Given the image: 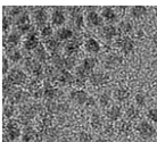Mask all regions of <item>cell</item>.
Wrapping results in <instances>:
<instances>
[{"label": "cell", "instance_id": "10", "mask_svg": "<svg viewBox=\"0 0 157 142\" xmlns=\"http://www.w3.org/2000/svg\"><path fill=\"white\" fill-rule=\"evenodd\" d=\"M6 134L9 136L12 141H15L21 136L20 123L17 119H10L6 125Z\"/></svg>", "mask_w": 157, "mask_h": 142}, {"label": "cell", "instance_id": "57", "mask_svg": "<svg viewBox=\"0 0 157 142\" xmlns=\"http://www.w3.org/2000/svg\"><path fill=\"white\" fill-rule=\"evenodd\" d=\"M137 36H144V32H142L141 30H138V31H137Z\"/></svg>", "mask_w": 157, "mask_h": 142}, {"label": "cell", "instance_id": "29", "mask_svg": "<svg viewBox=\"0 0 157 142\" xmlns=\"http://www.w3.org/2000/svg\"><path fill=\"white\" fill-rule=\"evenodd\" d=\"M16 89H17V88H16L15 85L10 82V80L6 76V77L4 79V81H2V92H4L5 97L8 98L9 95L14 93V91H15Z\"/></svg>", "mask_w": 157, "mask_h": 142}, {"label": "cell", "instance_id": "53", "mask_svg": "<svg viewBox=\"0 0 157 142\" xmlns=\"http://www.w3.org/2000/svg\"><path fill=\"white\" fill-rule=\"evenodd\" d=\"M33 98H36V99H40V98H42L43 97V89L41 88V89H39L38 91H36L34 93H33Z\"/></svg>", "mask_w": 157, "mask_h": 142}, {"label": "cell", "instance_id": "33", "mask_svg": "<svg viewBox=\"0 0 157 142\" xmlns=\"http://www.w3.org/2000/svg\"><path fill=\"white\" fill-rule=\"evenodd\" d=\"M96 65H97V59H96L94 57H86V58L82 60V64H81V66H82L88 73H90V74L92 73L94 68L96 67Z\"/></svg>", "mask_w": 157, "mask_h": 142}, {"label": "cell", "instance_id": "5", "mask_svg": "<svg viewBox=\"0 0 157 142\" xmlns=\"http://www.w3.org/2000/svg\"><path fill=\"white\" fill-rule=\"evenodd\" d=\"M7 77L10 80V82L15 85V87H20L23 85L24 83L26 82V74L24 73V71H22L18 67L12 68L9 73H8Z\"/></svg>", "mask_w": 157, "mask_h": 142}, {"label": "cell", "instance_id": "59", "mask_svg": "<svg viewBox=\"0 0 157 142\" xmlns=\"http://www.w3.org/2000/svg\"><path fill=\"white\" fill-rule=\"evenodd\" d=\"M36 142H41V141H36Z\"/></svg>", "mask_w": 157, "mask_h": 142}, {"label": "cell", "instance_id": "22", "mask_svg": "<svg viewBox=\"0 0 157 142\" xmlns=\"http://www.w3.org/2000/svg\"><path fill=\"white\" fill-rule=\"evenodd\" d=\"M20 41H21V34L17 31H13L7 36L6 41H5V44H6L7 49H13V48L17 47V44L20 43Z\"/></svg>", "mask_w": 157, "mask_h": 142}, {"label": "cell", "instance_id": "13", "mask_svg": "<svg viewBox=\"0 0 157 142\" xmlns=\"http://www.w3.org/2000/svg\"><path fill=\"white\" fill-rule=\"evenodd\" d=\"M122 63H123V59L121 56L110 54V55L106 56L104 59V67L106 69H116L121 66Z\"/></svg>", "mask_w": 157, "mask_h": 142}, {"label": "cell", "instance_id": "41", "mask_svg": "<svg viewBox=\"0 0 157 142\" xmlns=\"http://www.w3.org/2000/svg\"><path fill=\"white\" fill-rule=\"evenodd\" d=\"M51 124H52V115L46 113L41 118V126L43 127V130H46V129L51 127Z\"/></svg>", "mask_w": 157, "mask_h": 142}, {"label": "cell", "instance_id": "4", "mask_svg": "<svg viewBox=\"0 0 157 142\" xmlns=\"http://www.w3.org/2000/svg\"><path fill=\"white\" fill-rule=\"evenodd\" d=\"M30 97L31 95H30L29 92L22 91L20 89H16L14 91V93L7 98V101L9 103H12V105H24V103H29Z\"/></svg>", "mask_w": 157, "mask_h": 142}, {"label": "cell", "instance_id": "30", "mask_svg": "<svg viewBox=\"0 0 157 142\" xmlns=\"http://www.w3.org/2000/svg\"><path fill=\"white\" fill-rule=\"evenodd\" d=\"M90 125L94 130H100L102 127V118L98 111H94L90 116Z\"/></svg>", "mask_w": 157, "mask_h": 142}, {"label": "cell", "instance_id": "1", "mask_svg": "<svg viewBox=\"0 0 157 142\" xmlns=\"http://www.w3.org/2000/svg\"><path fill=\"white\" fill-rule=\"evenodd\" d=\"M43 108L44 107H42V105H40V103H24V105H21L20 117L32 121L36 117V114L41 113Z\"/></svg>", "mask_w": 157, "mask_h": 142}, {"label": "cell", "instance_id": "20", "mask_svg": "<svg viewBox=\"0 0 157 142\" xmlns=\"http://www.w3.org/2000/svg\"><path fill=\"white\" fill-rule=\"evenodd\" d=\"M40 139H44L46 142H55L56 140L59 139V131L57 127H49L43 130V133H41Z\"/></svg>", "mask_w": 157, "mask_h": 142}, {"label": "cell", "instance_id": "47", "mask_svg": "<svg viewBox=\"0 0 157 142\" xmlns=\"http://www.w3.org/2000/svg\"><path fill=\"white\" fill-rule=\"evenodd\" d=\"M131 130H132V125H131V123H130L129 121L123 122L121 124V126H120V131H121V133H123L124 135L130 134V133H131Z\"/></svg>", "mask_w": 157, "mask_h": 142}, {"label": "cell", "instance_id": "16", "mask_svg": "<svg viewBox=\"0 0 157 142\" xmlns=\"http://www.w3.org/2000/svg\"><path fill=\"white\" fill-rule=\"evenodd\" d=\"M81 38H73L72 40L67 41L65 46H64V51L67 56H74L78 54V49H80V44H81Z\"/></svg>", "mask_w": 157, "mask_h": 142}, {"label": "cell", "instance_id": "9", "mask_svg": "<svg viewBox=\"0 0 157 142\" xmlns=\"http://www.w3.org/2000/svg\"><path fill=\"white\" fill-rule=\"evenodd\" d=\"M32 17H33V21L36 23V26H39L40 28L48 25L47 21H48V13L46 10V8L42 7H38L36 8L33 13H32Z\"/></svg>", "mask_w": 157, "mask_h": 142}, {"label": "cell", "instance_id": "35", "mask_svg": "<svg viewBox=\"0 0 157 142\" xmlns=\"http://www.w3.org/2000/svg\"><path fill=\"white\" fill-rule=\"evenodd\" d=\"M44 109L47 110L49 114H58L59 109V103L55 101V100H47L44 103Z\"/></svg>", "mask_w": 157, "mask_h": 142}, {"label": "cell", "instance_id": "23", "mask_svg": "<svg viewBox=\"0 0 157 142\" xmlns=\"http://www.w3.org/2000/svg\"><path fill=\"white\" fill-rule=\"evenodd\" d=\"M107 81L106 75L101 73V72H92L89 76V82H90L91 85L94 87H99Z\"/></svg>", "mask_w": 157, "mask_h": 142}, {"label": "cell", "instance_id": "6", "mask_svg": "<svg viewBox=\"0 0 157 142\" xmlns=\"http://www.w3.org/2000/svg\"><path fill=\"white\" fill-rule=\"evenodd\" d=\"M86 22L92 28H102L104 26V20L101 15H99L96 8L89 7L86 12Z\"/></svg>", "mask_w": 157, "mask_h": 142}, {"label": "cell", "instance_id": "46", "mask_svg": "<svg viewBox=\"0 0 157 142\" xmlns=\"http://www.w3.org/2000/svg\"><path fill=\"white\" fill-rule=\"evenodd\" d=\"M12 24H13V18L10 16H4L2 18V31L4 32H9L10 28H12Z\"/></svg>", "mask_w": 157, "mask_h": 142}, {"label": "cell", "instance_id": "49", "mask_svg": "<svg viewBox=\"0 0 157 142\" xmlns=\"http://www.w3.org/2000/svg\"><path fill=\"white\" fill-rule=\"evenodd\" d=\"M9 59H8L6 56L2 57V74L6 75L9 73Z\"/></svg>", "mask_w": 157, "mask_h": 142}, {"label": "cell", "instance_id": "45", "mask_svg": "<svg viewBox=\"0 0 157 142\" xmlns=\"http://www.w3.org/2000/svg\"><path fill=\"white\" fill-rule=\"evenodd\" d=\"M78 142H94L92 141V135L86 132V131H81L78 135Z\"/></svg>", "mask_w": 157, "mask_h": 142}, {"label": "cell", "instance_id": "36", "mask_svg": "<svg viewBox=\"0 0 157 142\" xmlns=\"http://www.w3.org/2000/svg\"><path fill=\"white\" fill-rule=\"evenodd\" d=\"M98 103L101 108H107V107H109L110 103H112V97H110L109 93H108V92H102L101 95H99Z\"/></svg>", "mask_w": 157, "mask_h": 142}, {"label": "cell", "instance_id": "48", "mask_svg": "<svg viewBox=\"0 0 157 142\" xmlns=\"http://www.w3.org/2000/svg\"><path fill=\"white\" fill-rule=\"evenodd\" d=\"M147 118L149 119L150 122L157 123V108H150L149 110L147 111Z\"/></svg>", "mask_w": 157, "mask_h": 142}, {"label": "cell", "instance_id": "51", "mask_svg": "<svg viewBox=\"0 0 157 142\" xmlns=\"http://www.w3.org/2000/svg\"><path fill=\"white\" fill-rule=\"evenodd\" d=\"M97 105V100L94 98V97H89V99H88V101H86V107H94Z\"/></svg>", "mask_w": 157, "mask_h": 142}, {"label": "cell", "instance_id": "21", "mask_svg": "<svg viewBox=\"0 0 157 142\" xmlns=\"http://www.w3.org/2000/svg\"><path fill=\"white\" fill-rule=\"evenodd\" d=\"M122 114H123L122 108L118 106V105H113V106H110L106 111L107 118L109 119L110 122H116V121H118V119L122 117Z\"/></svg>", "mask_w": 157, "mask_h": 142}, {"label": "cell", "instance_id": "55", "mask_svg": "<svg viewBox=\"0 0 157 142\" xmlns=\"http://www.w3.org/2000/svg\"><path fill=\"white\" fill-rule=\"evenodd\" d=\"M2 142H12V140L9 139V136L6 133H4V135H2Z\"/></svg>", "mask_w": 157, "mask_h": 142}, {"label": "cell", "instance_id": "42", "mask_svg": "<svg viewBox=\"0 0 157 142\" xmlns=\"http://www.w3.org/2000/svg\"><path fill=\"white\" fill-rule=\"evenodd\" d=\"M25 13V8L21 7V6H15V7H12L10 10H9V16L12 18H18L20 16H22Z\"/></svg>", "mask_w": 157, "mask_h": 142}, {"label": "cell", "instance_id": "15", "mask_svg": "<svg viewBox=\"0 0 157 142\" xmlns=\"http://www.w3.org/2000/svg\"><path fill=\"white\" fill-rule=\"evenodd\" d=\"M118 34L117 28L113 24H106L100 30V36L105 41H112Z\"/></svg>", "mask_w": 157, "mask_h": 142}, {"label": "cell", "instance_id": "7", "mask_svg": "<svg viewBox=\"0 0 157 142\" xmlns=\"http://www.w3.org/2000/svg\"><path fill=\"white\" fill-rule=\"evenodd\" d=\"M43 98H46L47 100H55L62 97L63 92L59 90L58 88L54 87L51 82L47 81L44 82V85H43Z\"/></svg>", "mask_w": 157, "mask_h": 142}, {"label": "cell", "instance_id": "27", "mask_svg": "<svg viewBox=\"0 0 157 142\" xmlns=\"http://www.w3.org/2000/svg\"><path fill=\"white\" fill-rule=\"evenodd\" d=\"M6 57L9 59V62H12V63H14V64L18 63V62H21V60L23 59V55H22L21 50H18L17 48L7 49V51H6Z\"/></svg>", "mask_w": 157, "mask_h": 142}, {"label": "cell", "instance_id": "11", "mask_svg": "<svg viewBox=\"0 0 157 142\" xmlns=\"http://www.w3.org/2000/svg\"><path fill=\"white\" fill-rule=\"evenodd\" d=\"M90 95H88L86 91L82 90V89H76V90H73L71 92V95H70V99H71V101H73L74 103L78 105V106H86V101H88V99H89Z\"/></svg>", "mask_w": 157, "mask_h": 142}, {"label": "cell", "instance_id": "25", "mask_svg": "<svg viewBox=\"0 0 157 142\" xmlns=\"http://www.w3.org/2000/svg\"><path fill=\"white\" fill-rule=\"evenodd\" d=\"M44 48L50 54L59 52V50H60V41H58L56 38H50L48 40H44Z\"/></svg>", "mask_w": 157, "mask_h": 142}, {"label": "cell", "instance_id": "50", "mask_svg": "<svg viewBox=\"0 0 157 142\" xmlns=\"http://www.w3.org/2000/svg\"><path fill=\"white\" fill-rule=\"evenodd\" d=\"M70 110V105L67 103H59V109H58V115H63L68 113Z\"/></svg>", "mask_w": 157, "mask_h": 142}, {"label": "cell", "instance_id": "40", "mask_svg": "<svg viewBox=\"0 0 157 142\" xmlns=\"http://www.w3.org/2000/svg\"><path fill=\"white\" fill-rule=\"evenodd\" d=\"M30 23H31V20H30V16H29L28 13H24L23 15L20 16L18 18H16L15 20L16 28H18V26H23V25H26V24H30Z\"/></svg>", "mask_w": 157, "mask_h": 142}, {"label": "cell", "instance_id": "2", "mask_svg": "<svg viewBox=\"0 0 157 142\" xmlns=\"http://www.w3.org/2000/svg\"><path fill=\"white\" fill-rule=\"evenodd\" d=\"M24 66L32 75L36 76V80H42L46 76L44 75V68H42V64L39 63L36 58L28 57L24 62Z\"/></svg>", "mask_w": 157, "mask_h": 142}, {"label": "cell", "instance_id": "34", "mask_svg": "<svg viewBox=\"0 0 157 142\" xmlns=\"http://www.w3.org/2000/svg\"><path fill=\"white\" fill-rule=\"evenodd\" d=\"M130 14H131V16H132L133 18L139 20V18L144 17V16L147 14V8H146L145 6H134V7L131 8Z\"/></svg>", "mask_w": 157, "mask_h": 142}, {"label": "cell", "instance_id": "3", "mask_svg": "<svg viewBox=\"0 0 157 142\" xmlns=\"http://www.w3.org/2000/svg\"><path fill=\"white\" fill-rule=\"evenodd\" d=\"M136 131L142 139H146V140L151 139L156 134V129L148 121H140L136 126Z\"/></svg>", "mask_w": 157, "mask_h": 142}, {"label": "cell", "instance_id": "58", "mask_svg": "<svg viewBox=\"0 0 157 142\" xmlns=\"http://www.w3.org/2000/svg\"><path fill=\"white\" fill-rule=\"evenodd\" d=\"M59 142H71V141H70V140H68V139L64 138V139H62V140H60V141H59Z\"/></svg>", "mask_w": 157, "mask_h": 142}, {"label": "cell", "instance_id": "32", "mask_svg": "<svg viewBox=\"0 0 157 142\" xmlns=\"http://www.w3.org/2000/svg\"><path fill=\"white\" fill-rule=\"evenodd\" d=\"M117 30H118V33H121L123 36H128L129 33H131V32L133 31V25H132V23L130 21H122L118 24Z\"/></svg>", "mask_w": 157, "mask_h": 142}, {"label": "cell", "instance_id": "52", "mask_svg": "<svg viewBox=\"0 0 157 142\" xmlns=\"http://www.w3.org/2000/svg\"><path fill=\"white\" fill-rule=\"evenodd\" d=\"M113 131H114V127L112 126V125H106V126L104 127V133L106 135L113 134Z\"/></svg>", "mask_w": 157, "mask_h": 142}, {"label": "cell", "instance_id": "24", "mask_svg": "<svg viewBox=\"0 0 157 142\" xmlns=\"http://www.w3.org/2000/svg\"><path fill=\"white\" fill-rule=\"evenodd\" d=\"M84 49L86 52L94 55V54H98L101 48H100V43L94 38H89L84 42Z\"/></svg>", "mask_w": 157, "mask_h": 142}, {"label": "cell", "instance_id": "37", "mask_svg": "<svg viewBox=\"0 0 157 142\" xmlns=\"http://www.w3.org/2000/svg\"><path fill=\"white\" fill-rule=\"evenodd\" d=\"M125 116L129 121H134V119H137L138 117H139V110H138V108L136 106H133V105L129 106L125 110Z\"/></svg>", "mask_w": 157, "mask_h": 142}, {"label": "cell", "instance_id": "28", "mask_svg": "<svg viewBox=\"0 0 157 142\" xmlns=\"http://www.w3.org/2000/svg\"><path fill=\"white\" fill-rule=\"evenodd\" d=\"M50 60L52 66L56 67L57 69H64V64H65V57L60 55V52H56V54H51Z\"/></svg>", "mask_w": 157, "mask_h": 142}, {"label": "cell", "instance_id": "31", "mask_svg": "<svg viewBox=\"0 0 157 142\" xmlns=\"http://www.w3.org/2000/svg\"><path fill=\"white\" fill-rule=\"evenodd\" d=\"M129 95H130L129 90L124 87H120L114 91V98L116 99L117 101H120V103H123V101L128 100Z\"/></svg>", "mask_w": 157, "mask_h": 142}, {"label": "cell", "instance_id": "38", "mask_svg": "<svg viewBox=\"0 0 157 142\" xmlns=\"http://www.w3.org/2000/svg\"><path fill=\"white\" fill-rule=\"evenodd\" d=\"M76 57L75 56H67L65 57V64H64V69L71 71L73 68H76Z\"/></svg>", "mask_w": 157, "mask_h": 142}, {"label": "cell", "instance_id": "26", "mask_svg": "<svg viewBox=\"0 0 157 142\" xmlns=\"http://www.w3.org/2000/svg\"><path fill=\"white\" fill-rule=\"evenodd\" d=\"M34 58H36L39 63L41 64H46L48 60L50 59V56L48 54V50L44 47L40 46L36 51H34Z\"/></svg>", "mask_w": 157, "mask_h": 142}, {"label": "cell", "instance_id": "56", "mask_svg": "<svg viewBox=\"0 0 157 142\" xmlns=\"http://www.w3.org/2000/svg\"><path fill=\"white\" fill-rule=\"evenodd\" d=\"M153 43L155 44V47L157 48V32L154 34V36H153Z\"/></svg>", "mask_w": 157, "mask_h": 142}, {"label": "cell", "instance_id": "12", "mask_svg": "<svg viewBox=\"0 0 157 142\" xmlns=\"http://www.w3.org/2000/svg\"><path fill=\"white\" fill-rule=\"evenodd\" d=\"M68 14L71 16L72 18V22L74 24V26L76 28H83V25H84V18H83V15L81 14V8L78 7H70L68 8Z\"/></svg>", "mask_w": 157, "mask_h": 142}, {"label": "cell", "instance_id": "18", "mask_svg": "<svg viewBox=\"0 0 157 142\" xmlns=\"http://www.w3.org/2000/svg\"><path fill=\"white\" fill-rule=\"evenodd\" d=\"M100 15H101L104 22H106L108 24H113L117 21V14L113 7H104L101 9Z\"/></svg>", "mask_w": 157, "mask_h": 142}, {"label": "cell", "instance_id": "19", "mask_svg": "<svg viewBox=\"0 0 157 142\" xmlns=\"http://www.w3.org/2000/svg\"><path fill=\"white\" fill-rule=\"evenodd\" d=\"M55 38L60 42H63V41L67 42L74 38V33L70 28H59L55 32Z\"/></svg>", "mask_w": 157, "mask_h": 142}, {"label": "cell", "instance_id": "14", "mask_svg": "<svg viewBox=\"0 0 157 142\" xmlns=\"http://www.w3.org/2000/svg\"><path fill=\"white\" fill-rule=\"evenodd\" d=\"M40 40L36 36V33H31L26 36V39L24 41L23 47L26 51H36V49L40 47Z\"/></svg>", "mask_w": 157, "mask_h": 142}, {"label": "cell", "instance_id": "39", "mask_svg": "<svg viewBox=\"0 0 157 142\" xmlns=\"http://www.w3.org/2000/svg\"><path fill=\"white\" fill-rule=\"evenodd\" d=\"M52 34H54V30H52L50 25H46V26L40 28V36H41L42 39H50V38H52Z\"/></svg>", "mask_w": 157, "mask_h": 142}, {"label": "cell", "instance_id": "60", "mask_svg": "<svg viewBox=\"0 0 157 142\" xmlns=\"http://www.w3.org/2000/svg\"><path fill=\"white\" fill-rule=\"evenodd\" d=\"M155 142H157V140H156V141H155Z\"/></svg>", "mask_w": 157, "mask_h": 142}, {"label": "cell", "instance_id": "54", "mask_svg": "<svg viewBox=\"0 0 157 142\" xmlns=\"http://www.w3.org/2000/svg\"><path fill=\"white\" fill-rule=\"evenodd\" d=\"M94 142H110L107 138H97L94 139Z\"/></svg>", "mask_w": 157, "mask_h": 142}, {"label": "cell", "instance_id": "44", "mask_svg": "<svg viewBox=\"0 0 157 142\" xmlns=\"http://www.w3.org/2000/svg\"><path fill=\"white\" fill-rule=\"evenodd\" d=\"M14 114H15V106L7 103L4 106V116L7 117V118H10V117H13Z\"/></svg>", "mask_w": 157, "mask_h": 142}, {"label": "cell", "instance_id": "43", "mask_svg": "<svg viewBox=\"0 0 157 142\" xmlns=\"http://www.w3.org/2000/svg\"><path fill=\"white\" fill-rule=\"evenodd\" d=\"M134 103H136V105H137L138 107H140V108L145 107L146 103H147L146 95H144V93H141V92H138L137 95H134Z\"/></svg>", "mask_w": 157, "mask_h": 142}, {"label": "cell", "instance_id": "17", "mask_svg": "<svg viewBox=\"0 0 157 142\" xmlns=\"http://www.w3.org/2000/svg\"><path fill=\"white\" fill-rule=\"evenodd\" d=\"M66 22V16L64 14V12L59 7L54 8V10L51 13V24L55 26H62Z\"/></svg>", "mask_w": 157, "mask_h": 142}, {"label": "cell", "instance_id": "8", "mask_svg": "<svg viewBox=\"0 0 157 142\" xmlns=\"http://www.w3.org/2000/svg\"><path fill=\"white\" fill-rule=\"evenodd\" d=\"M116 46L121 49V51L124 55H130L134 49L133 40L131 39L129 36H122L121 38H118L117 41H116Z\"/></svg>", "mask_w": 157, "mask_h": 142}]
</instances>
